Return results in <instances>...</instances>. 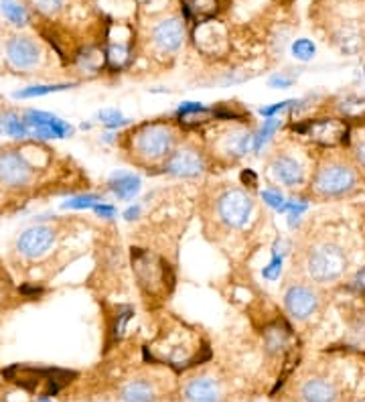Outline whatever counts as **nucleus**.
I'll return each instance as SVG.
<instances>
[{"instance_id":"nucleus-1","label":"nucleus","mask_w":365,"mask_h":402,"mask_svg":"<svg viewBox=\"0 0 365 402\" xmlns=\"http://www.w3.org/2000/svg\"><path fill=\"white\" fill-rule=\"evenodd\" d=\"M298 267L303 270L305 279L317 286L339 284L347 277L351 268L349 248L335 234L322 232L317 236H310L301 250Z\"/></svg>"},{"instance_id":"nucleus-2","label":"nucleus","mask_w":365,"mask_h":402,"mask_svg":"<svg viewBox=\"0 0 365 402\" xmlns=\"http://www.w3.org/2000/svg\"><path fill=\"white\" fill-rule=\"evenodd\" d=\"M365 179L343 150H325L313 164L308 194L319 201H339L357 195Z\"/></svg>"},{"instance_id":"nucleus-3","label":"nucleus","mask_w":365,"mask_h":402,"mask_svg":"<svg viewBox=\"0 0 365 402\" xmlns=\"http://www.w3.org/2000/svg\"><path fill=\"white\" fill-rule=\"evenodd\" d=\"M128 149L138 163H162L176 149L175 128L167 122H146L128 134Z\"/></svg>"},{"instance_id":"nucleus-4","label":"nucleus","mask_w":365,"mask_h":402,"mask_svg":"<svg viewBox=\"0 0 365 402\" xmlns=\"http://www.w3.org/2000/svg\"><path fill=\"white\" fill-rule=\"evenodd\" d=\"M351 122L343 116H321L292 124V130L307 138L310 145L322 150L347 149L351 138Z\"/></svg>"},{"instance_id":"nucleus-5","label":"nucleus","mask_w":365,"mask_h":402,"mask_svg":"<svg viewBox=\"0 0 365 402\" xmlns=\"http://www.w3.org/2000/svg\"><path fill=\"white\" fill-rule=\"evenodd\" d=\"M284 311L288 313L292 321L296 323H308L315 315H319L322 307L321 286L310 283L307 279L291 281L282 295Z\"/></svg>"},{"instance_id":"nucleus-6","label":"nucleus","mask_w":365,"mask_h":402,"mask_svg":"<svg viewBox=\"0 0 365 402\" xmlns=\"http://www.w3.org/2000/svg\"><path fill=\"white\" fill-rule=\"evenodd\" d=\"M268 173L276 183L288 189H301L308 185L313 169L308 161L296 150H276L268 163Z\"/></svg>"},{"instance_id":"nucleus-7","label":"nucleus","mask_w":365,"mask_h":402,"mask_svg":"<svg viewBox=\"0 0 365 402\" xmlns=\"http://www.w3.org/2000/svg\"><path fill=\"white\" fill-rule=\"evenodd\" d=\"M254 211V199L248 191L240 187H230L218 197L215 203V216L225 228L240 230L249 222Z\"/></svg>"},{"instance_id":"nucleus-8","label":"nucleus","mask_w":365,"mask_h":402,"mask_svg":"<svg viewBox=\"0 0 365 402\" xmlns=\"http://www.w3.org/2000/svg\"><path fill=\"white\" fill-rule=\"evenodd\" d=\"M35 175V167L27 161L21 150H2L0 152V185L6 189L27 187Z\"/></svg>"},{"instance_id":"nucleus-9","label":"nucleus","mask_w":365,"mask_h":402,"mask_svg":"<svg viewBox=\"0 0 365 402\" xmlns=\"http://www.w3.org/2000/svg\"><path fill=\"white\" fill-rule=\"evenodd\" d=\"M296 401L298 402H341V388L335 378L327 374H313L305 376L296 386Z\"/></svg>"},{"instance_id":"nucleus-10","label":"nucleus","mask_w":365,"mask_h":402,"mask_svg":"<svg viewBox=\"0 0 365 402\" xmlns=\"http://www.w3.org/2000/svg\"><path fill=\"white\" fill-rule=\"evenodd\" d=\"M25 124L29 126V136L35 138H65L72 134V124L61 120L55 114L49 112H39V110H29L25 116Z\"/></svg>"},{"instance_id":"nucleus-11","label":"nucleus","mask_w":365,"mask_h":402,"mask_svg":"<svg viewBox=\"0 0 365 402\" xmlns=\"http://www.w3.org/2000/svg\"><path fill=\"white\" fill-rule=\"evenodd\" d=\"M164 171L175 177H197L205 171L203 155L201 150H197L191 145L179 147L164 161Z\"/></svg>"},{"instance_id":"nucleus-12","label":"nucleus","mask_w":365,"mask_h":402,"mask_svg":"<svg viewBox=\"0 0 365 402\" xmlns=\"http://www.w3.org/2000/svg\"><path fill=\"white\" fill-rule=\"evenodd\" d=\"M6 60L15 69L30 72L41 63V47L30 37H13L6 43Z\"/></svg>"},{"instance_id":"nucleus-13","label":"nucleus","mask_w":365,"mask_h":402,"mask_svg":"<svg viewBox=\"0 0 365 402\" xmlns=\"http://www.w3.org/2000/svg\"><path fill=\"white\" fill-rule=\"evenodd\" d=\"M55 242V232L49 225H33L16 240V250L25 258H41Z\"/></svg>"},{"instance_id":"nucleus-14","label":"nucleus","mask_w":365,"mask_h":402,"mask_svg":"<svg viewBox=\"0 0 365 402\" xmlns=\"http://www.w3.org/2000/svg\"><path fill=\"white\" fill-rule=\"evenodd\" d=\"M150 39L161 53H175L185 41V25H183L181 18L169 16V18L161 21L159 25H155Z\"/></svg>"},{"instance_id":"nucleus-15","label":"nucleus","mask_w":365,"mask_h":402,"mask_svg":"<svg viewBox=\"0 0 365 402\" xmlns=\"http://www.w3.org/2000/svg\"><path fill=\"white\" fill-rule=\"evenodd\" d=\"M254 145V134L244 128H232L228 133H223L215 143V152L221 155L228 161H237L242 159L249 147Z\"/></svg>"},{"instance_id":"nucleus-16","label":"nucleus","mask_w":365,"mask_h":402,"mask_svg":"<svg viewBox=\"0 0 365 402\" xmlns=\"http://www.w3.org/2000/svg\"><path fill=\"white\" fill-rule=\"evenodd\" d=\"M183 396L187 402H221L223 390L218 380H213L209 376H197V378H191L185 384Z\"/></svg>"},{"instance_id":"nucleus-17","label":"nucleus","mask_w":365,"mask_h":402,"mask_svg":"<svg viewBox=\"0 0 365 402\" xmlns=\"http://www.w3.org/2000/svg\"><path fill=\"white\" fill-rule=\"evenodd\" d=\"M134 268L140 286H150V291H157L167 281V268L161 262H155L150 254L134 252Z\"/></svg>"},{"instance_id":"nucleus-18","label":"nucleus","mask_w":365,"mask_h":402,"mask_svg":"<svg viewBox=\"0 0 365 402\" xmlns=\"http://www.w3.org/2000/svg\"><path fill=\"white\" fill-rule=\"evenodd\" d=\"M120 401L155 402L159 401V390L155 386V382H150L146 378H136V380H130L120 388Z\"/></svg>"},{"instance_id":"nucleus-19","label":"nucleus","mask_w":365,"mask_h":402,"mask_svg":"<svg viewBox=\"0 0 365 402\" xmlns=\"http://www.w3.org/2000/svg\"><path fill=\"white\" fill-rule=\"evenodd\" d=\"M347 155L351 157V161L355 163L357 171L361 173V177L365 179V120L359 124V126L351 128Z\"/></svg>"},{"instance_id":"nucleus-20","label":"nucleus","mask_w":365,"mask_h":402,"mask_svg":"<svg viewBox=\"0 0 365 402\" xmlns=\"http://www.w3.org/2000/svg\"><path fill=\"white\" fill-rule=\"evenodd\" d=\"M110 189L114 191L118 199H132L134 195L140 191V179L134 177L130 173H114V177L110 179Z\"/></svg>"},{"instance_id":"nucleus-21","label":"nucleus","mask_w":365,"mask_h":402,"mask_svg":"<svg viewBox=\"0 0 365 402\" xmlns=\"http://www.w3.org/2000/svg\"><path fill=\"white\" fill-rule=\"evenodd\" d=\"M0 134L13 136V138H27L29 126L16 112H4L0 114Z\"/></svg>"},{"instance_id":"nucleus-22","label":"nucleus","mask_w":365,"mask_h":402,"mask_svg":"<svg viewBox=\"0 0 365 402\" xmlns=\"http://www.w3.org/2000/svg\"><path fill=\"white\" fill-rule=\"evenodd\" d=\"M291 340V328H282V325H274L264 333V345L268 354H280Z\"/></svg>"},{"instance_id":"nucleus-23","label":"nucleus","mask_w":365,"mask_h":402,"mask_svg":"<svg viewBox=\"0 0 365 402\" xmlns=\"http://www.w3.org/2000/svg\"><path fill=\"white\" fill-rule=\"evenodd\" d=\"M345 345L349 350H357V352H365V315H357L347 328L345 333Z\"/></svg>"},{"instance_id":"nucleus-24","label":"nucleus","mask_w":365,"mask_h":402,"mask_svg":"<svg viewBox=\"0 0 365 402\" xmlns=\"http://www.w3.org/2000/svg\"><path fill=\"white\" fill-rule=\"evenodd\" d=\"M0 13L9 23H13L15 27H25L29 25V15L25 11V6H21L16 0H0Z\"/></svg>"},{"instance_id":"nucleus-25","label":"nucleus","mask_w":365,"mask_h":402,"mask_svg":"<svg viewBox=\"0 0 365 402\" xmlns=\"http://www.w3.org/2000/svg\"><path fill=\"white\" fill-rule=\"evenodd\" d=\"M72 88V84H51V86H30V88L18 89L15 91L16 100H27V98H39V96H47V94H55V91H63V89Z\"/></svg>"},{"instance_id":"nucleus-26","label":"nucleus","mask_w":365,"mask_h":402,"mask_svg":"<svg viewBox=\"0 0 365 402\" xmlns=\"http://www.w3.org/2000/svg\"><path fill=\"white\" fill-rule=\"evenodd\" d=\"M280 118H276V116H272V118L264 120L262 128H260V133L254 136V145H252V149H254V152H260L262 150V147L272 138V134L276 133L278 128H280Z\"/></svg>"},{"instance_id":"nucleus-27","label":"nucleus","mask_w":365,"mask_h":402,"mask_svg":"<svg viewBox=\"0 0 365 402\" xmlns=\"http://www.w3.org/2000/svg\"><path fill=\"white\" fill-rule=\"evenodd\" d=\"M292 55H294V60L298 61H310L315 60V55H317V45L313 43L310 39H296L291 47Z\"/></svg>"},{"instance_id":"nucleus-28","label":"nucleus","mask_w":365,"mask_h":402,"mask_svg":"<svg viewBox=\"0 0 365 402\" xmlns=\"http://www.w3.org/2000/svg\"><path fill=\"white\" fill-rule=\"evenodd\" d=\"M98 203H102V199L98 195H79V197H73L69 201L63 203L65 209H88L96 208Z\"/></svg>"},{"instance_id":"nucleus-29","label":"nucleus","mask_w":365,"mask_h":402,"mask_svg":"<svg viewBox=\"0 0 365 402\" xmlns=\"http://www.w3.org/2000/svg\"><path fill=\"white\" fill-rule=\"evenodd\" d=\"M29 2L33 4V9H35L37 13H41V15L45 16H51L57 15L65 0H29Z\"/></svg>"},{"instance_id":"nucleus-30","label":"nucleus","mask_w":365,"mask_h":402,"mask_svg":"<svg viewBox=\"0 0 365 402\" xmlns=\"http://www.w3.org/2000/svg\"><path fill=\"white\" fill-rule=\"evenodd\" d=\"M282 262H284V258H282V256H274V254H272L270 264H268V267H264V270H262L264 279H266V281H278V279H280V272H282Z\"/></svg>"},{"instance_id":"nucleus-31","label":"nucleus","mask_w":365,"mask_h":402,"mask_svg":"<svg viewBox=\"0 0 365 402\" xmlns=\"http://www.w3.org/2000/svg\"><path fill=\"white\" fill-rule=\"evenodd\" d=\"M98 118L102 120L103 124L112 126V128H118V126H122V124L128 122V120L122 118V114H120L118 110H102V112L98 114Z\"/></svg>"},{"instance_id":"nucleus-32","label":"nucleus","mask_w":365,"mask_h":402,"mask_svg":"<svg viewBox=\"0 0 365 402\" xmlns=\"http://www.w3.org/2000/svg\"><path fill=\"white\" fill-rule=\"evenodd\" d=\"M294 104H296V100H284V102H278L274 106H266V108L260 110V114L266 116V118H272V116H276V114L284 112V110H292Z\"/></svg>"},{"instance_id":"nucleus-33","label":"nucleus","mask_w":365,"mask_h":402,"mask_svg":"<svg viewBox=\"0 0 365 402\" xmlns=\"http://www.w3.org/2000/svg\"><path fill=\"white\" fill-rule=\"evenodd\" d=\"M262 199L266 206H270V208L274 209H280L282 206H284V195L280 194L278 189H266V191H262Z\"/></svg>"},{"instance_id":"nucleus-34","label":"nucleus","mask_w":365,"mask_h":402,"mask_svg":"<svg viewBox=\"0 0 365 402\" xmlns=\"http://www.w3.org/2000/svg\"><path fill=\"white\" fill-rule=\"evenodd\" d=\"M128 57V49L126 47H122V45H118V47H112L110 49V55H108V60H110V63L112 65H122V61Z\"/></svg>"},{"instance_id":"nucleus-35","label":"nucleus","mask_w":365,"mask_h":402,"mask_svg":"<svg viewBox=\"0 0 365 402\" xmlns=\"http://www.w3.org/2000/svg\"><path fill=\"white\" fill-rule=\"evenodd\" d=\"M351 289L365 297V267H361L351 279Z\"/></svg>"},{"instance_id":"nucleus-36","label":"nucleus","mask_w":365,"mask_h":402,"mask_svg":"<svg viewBox=\"0 0 365 402\" xmlns=\"http://www.w3.org/2000/svg\"><path fill=\"white\" fill-rule=\"evenodd\" d=\"M270 88H278V89H288L292 88V84H294V77H286V75H274V77H270Z\"/></svg>"},{"instance_id":"nucleus-37","label":"nucleus","mask_w":365,"mask_h":402,"mask_svg":"<svg viewBox=\"0 0 365 402\" xmlns=\"http://www.w3.org/2000/svg\"><path fill=\"white\" fill-rule=\"evenodd\" d=\"M197 112H207V108L199 104V102H185V104L179 106V114H181V116H185V114H197Z\"/></svg>"},{"instance_id":"nucleus-38","label":"nucleus","mask_w":365,"mask_h":402,"mask_svg":"<svg viewBox=\"0 0 365 402\" xmlns=\"http://www.w3.org/2000/svg\"><path fill=\"white\" fill-rule=\"evenodd\" d=\"M288 250H291V242L288 240H276V244L272 246V254L274 256H286L288 254Z\"/></svg>"},{"instance_id":"nucleus-39","label":"nucleus","mask_w":365,"mask_h":402,"mask_svg":"<svg viewBox=\"0 0 365 402\" xmlns=\"http://www.w3.org/2000/svg\"><path fill=\"white\" fill-rule=\"evenodd\" d=\"M96 213L98 216H102V218H106V220H110V218H114L116 216V209L112 208V206H106V203H98L96 206Z\"/></svg>"},{"instance_id":"nucleus-40","label":"nucleus","mask_w":365,"mask_h":402,"mask_svg":"<svg viewBox=\"0 0 365 402\" xmlns=\"http://www.w3.org/2000/svg\"><path fill=\"white\" fill-rule=\"evenodd\" d=\"M138 213H140V208L136 206V208L126 209V213H124V218H126L128 222H132V220H136V218H138Z\"/></svg>"},{"instance_id":"nucleus-41","label":"nucleus","mask_w":365,"mask_h":402,"mask_svg":"<svg viewBox=\"0 0 365 402\" xmlns=\"http://www.w3.org/2000/svg\"><path fill=\"white\" fill-rule=\"evenodd\" d=\"M39 402H51V401H49L47 396H43V398H41V401H39Z\"/></svg>"},{"instance_id":"nucleus-42","label":"nucleus","mask_w":365,"mask_h":402,"mask_svg":"<svg viewBox=\"0 0 365 402\" xmlns=\"http://www.w3.org/2000/svg\"><path fill=\"white\" fill-rule=\"evenodd\" d=\"M364 77H365V65H364Z\"/></svg>"}]
</instances>
